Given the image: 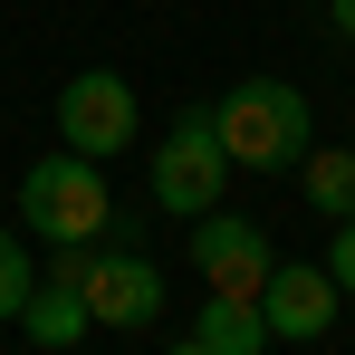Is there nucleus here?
<instances>
[{
    "mask_svg": "<svg viewBox=\"0 0 355 355\" xmlns=\"http://www.w3.org/2000/svg\"><path fill=\"white\" fill-rule=\"evenodd\" d=\"M211 135H221L231 173H288L317 135V116L288 77H240L231 96H211Z\"/></svg>",
    "mask_w": 355,
    "mask_h": 355,
    "instance_id": "obj_1",
    "label": "nucleus"
},
{
    "mask_svg": "<svg viewBox=\"0 0 355 355\" xmlns=\"http://www.w3.org/2000/svg\"><path fill=\"white\" fill-rule=\"evenodd\" d=\"M116 221V192H106V164L96 154H49L19 173V231L49 240V250H96V231Z\"/></svg>",
    "mask_w": 355,
    "mask_h": 355,
    "instance_id": "obj_2",
    "label": "nucleus"
},
{
    "mask_svg": "<svg viewBox=\"0 0 355 355\" xmlns=\"http://www.w3.org/2000/svg\"><path fill=\"white\" fill-rule=\"evenodd\" d=\"M221 182H231V154H221V135H211V106L173 116V135L154 144V211L202 221V211L221 202Z\"/></svg>",
    "mask_w": 355,
    "mask_h": 355,
    "instance_id": "obj_3",
    "label": "nucleus"
},
{
    "mask_svg": "<svg viewBox=\"0 0 355 355\" xmlns=\"http://www.w3.org/2000/svg\"><path fill=\"white\" fill-rule=\"evenodd\" d=\"M58 135H67V154H125L135 144V87H125L116 67H77L58 87Z\"/></svg>",
    "mask_w": 355,
    "mask_h": 355,
    "instance_id": "obj_4",
    "label": "nucleus"
},
{
    "mask_svg": "<svg viewBox=\"0 0 355 355\" xmlns=\"http://www.w3.org/2000/svg\"><path fill=\"white\" fill-rule=\"evenodd\" d=\"M269 231L259 221H240V211H202L192 221V269H202V288H221V297H259V279H269Z\"/></svg>",
    "mask_w": 355,
    "mask_h": 355,
    "instance_id": "obj_5",
    "label": "nucleus"
},
{
    "mask_svg": "<svg viewBox=\"0 0 355 355\" xmlns=\"http://www.w3.org/2000/svg\"><path fill=\"white\" fill-rule=\"evenodd\" d=\"M259 317H269L279 346H327V327H336V279H327L317 259H269Z\"/></svg>",
    "mask_w": 355,
    "mask_h": 355,
    "instance_id": "obj_6",
    "label": "nucleus"
},
{
    "mask_svg": "<svg viewBox=\"0 0 355 355\" xmlns=\"http://www.w3.org/2000/svg\"><path fill=\"white\" fill-rule=\"evenodd\" d=\"M77 297H87L96 327H154V317H164V269L135 259V250H116V259H87Z\"/></svg>",
    "mask_w": 355,
    "mask_h": 355,
    "instance_id": "obj_7",
    "label": "nucleus"
},
{
    "mask_svg": "<svg viewBox=\"0 0 355 355\" xmlns=\"http://www.w3.org/2000/svg\"><path fill=\"white\" fill-rule=\"evenodd\" d=\"M192 336H202L211 355H269V346H279V336H269V317H259V297H221V288L202 297Z\"/></svg>",
    "mask_w": 355,
    "mask_h": 355,
    "instance_id": "obj_8",
    "label": "nucleus"
},
{
    "mask_svg": "<svg viewBox=\"0 0 355 355\" xmlns=\"http://www.w3.org/2000/svg\"><path fill=\"white\" fill-rule=\"evenodd\" d=\"M87 327H96V317H87V297L58 288V279H39V288L19 297V336H29V346H49V355H67Z\"/></svg>",
    "mask_w": 355,
    "mask_h": 355,
    "instance_id": "obj_9",
    "label": "nucleus"
},
{
    "mask_svg": "<svg viewBox=\"0 0 355 355\" xmlns=\"http://www.w3.org/2000/svg\"><path fill=\"white\" fill-rule=\"evenodd\" d=\"M297 192H307L317 221H355V154L346 144H327V154L307 144V154H297Z\"/></svg>",
    "mask_w": 355,
    "mask_h": 355,
    "instance_id": "obj_10",
    "label": "nucleus"
},
{
    "mask_svg": "<svg viewBox=\"0 0 355 355\" xmlns=\"http://www.w3.org/2000/svg\"><path fill=\"white\" fill-rule=\"evenodd\" d=\"M29 288H39V269L19 259V231H0V327L19 317V297H29Z\"/></svg>",
    "mask_w": 355,
    "mask_h": 355,
    "instance_id": "obj_11",
    "label": "nucleus"
},
{
    "mask_svg": "<svg viewBox=\"0 0 355 355\" xmlns=\"http://www.w3.org/2000/svg\"><path fill=\"white\" fill-rule=\"evenodd\" d=\"M327 279H336V297H355V221H336V240H327Z\"/></svg>",
    "mask_w": 355,
    "mask_h": 355,
    "instance_id": "obj_12",
    "label": "nucleus"
},
{
    "mask_svg": "<svg viewBox=\"0 0 355 355\" xmlns=\"http://www.w3.org/2000/svg\"><path fill=\"white\" fill-rule=\"evenodd\" d=\"M327 29H346V39H355V0H327Z\"/></svg>",
    "mask_w": 355,
    "mask_h": 355,
    "instance_id": "obj_13",
    "label": "nucleus"
},
{
    "mask_svg": "<svg viewBox=\"0 0 355 355\" xmlns=\"http://www.w3.org/2000/svg\"><path fill=\"white\" fill-rule=\"evenodd\" d=\"M164 355H211V346H202V336H173V346H164Z\"/></svg>",
    "mask_w": 355,
    "mask_h": 355,
    "instance_id": "obj_14",
    "label": "nucleus"
}]
</instances>
